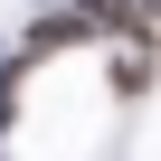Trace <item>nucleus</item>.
Segmentation results:
<instances>
[{
  "label": "nucleus",
  "instance_id": "nucleus-1",
  "mask_svg": "<svg viewBox=\"0 0 161 161\" xmlns=\"http://www.w3.org/2000/svg\"><path fill=\"white\" fill-rule=\"evenodd\" d=\"M104 86H114V104H133V95H152V47H133V57L114 47V57H104Z\"/></svg>",
  "mask_w": 161,
  "mask_h": 161
},
{
  "label": "nucleus",
  "instance_id": "nucleus-2",
  "mask_svg": "<svg viewBox=\"0 0 161 161\" xmlns=\"http://www.w3.org/2000/svg\"><path fill=\"white\" fill-rule=\"evenodd\" d=\"M142 10H152V19H161V0H142Z\"/></svg>",
  "mask_w": 161,
  "mask_h": 161
}]
</instances>
